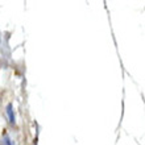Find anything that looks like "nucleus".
Masks as SVG:
<instances>
[{"mask_svg": "<svg viewBox=\"0 0 145 145\" xmlns=\"http://www.w3.org/2000/svg\"><path fill=\"white\" fill-rule=\"evenodd\" d=\"M7 113H8V118H9L11 124H15V113H13V110H12V104L7 105Z\"/></svg>", "mask_w": 145, "mask_h": 145, "instance_id": "1", "label": "nucleus"}, {"mask_svg": "<svg viewBox=\"0 0 145 145\" xmlns=\"http://www.w3.org/2000/svg\"><path fill=\"white\" fill-rule=\"evenodd\" d=\"M4 143H5V145H12V143H11V140H9L8 136H5V137H4Z\"/></svg>", "mask_w": 145, "mask_h": 145, "instance_id": "2", "label": "nucleus"}]
</instances>
